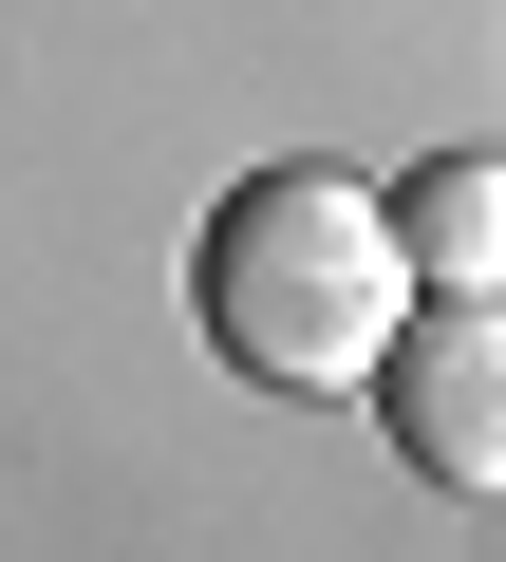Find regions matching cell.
Segmentation results:
<instances>
[{"label":"cell","mask_w":506,"mask_h":562,"mask_svg":"<svg viewBox=\"0 0 506 562\" xmlns=\"http://www.w3.org/2000/svg\"><path fill=\"white\" fill-rule=\"evenodd\" d=\"M188 319L225 375H263V394H357L375 338L413 319V262H394V206L357 169H244L188 244Z\"/></svg>","instance_id":"1"},{"label":"cell","mask_w":506,"mask_h":562,"mask_svg":"<svg viewBox=\"0 0 506 562\" xmlns=\"http://www.w3.org/2000/svg\"><path fill=\"white\" fill-rule=\"evenodd\" d=\"M375 431H394V469L413 487H450V506H506V301H413L394 338H375Z\"/></svg>","instance_id":"2"},{"label":"cell","mask_w":506,"mask_h":562,"mask_svg":"<svg viewBox=\"0 0 506 562\" xmlns=\"http://www.w3.org/2000/svg\"><path fill=\"white\" fill-rule=\"evenodd\" d=\"M375 206H394L413 301H506V150H431V169H394Z\"/></svg>","instance_id":"3"}]
</instances>
